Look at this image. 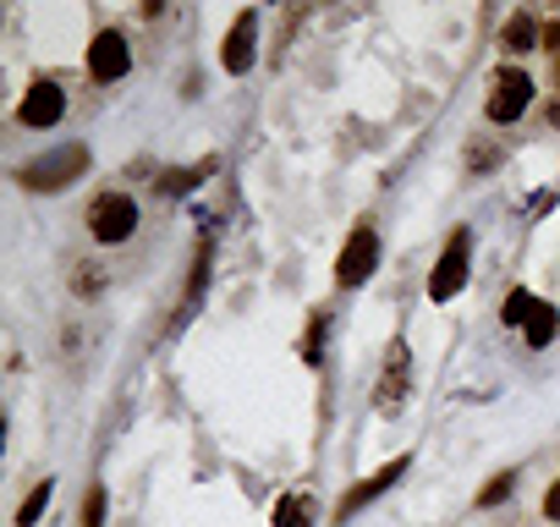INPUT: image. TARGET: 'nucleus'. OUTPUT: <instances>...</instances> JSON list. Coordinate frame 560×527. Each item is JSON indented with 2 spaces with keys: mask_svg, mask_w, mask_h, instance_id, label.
<instances>
[{
  "mask_svg": "<svg viewBox=\"0 0 560 527\" xmlns=\"http://www.w3.org/2000/svg\"><path fill=\"white\" fill-rule=\"evenodd\" d=\"M83 171H89V149H83V143H67V149H56V154H45V160H28V165L18 171V181L34 187V192H56V187H67V181L83 176Z\"/></svg>",
  "mask_w": 560,
  "mask_h": 527,
  "instance_id": "nucleus-1",
  "label": "nucleus"
},
{
  "mask_svg": "<svg viewBox=\"0 0 560 527\" xmlns=\"http://www.w3.org/2000/svg\"><path fill=\"white\" fill-rule=\"evenodd\" d=\"M467 253H472V236L456 231V236L445 242L440 264L429 270V297H434V303H445V297H456V292L467 286Z\"/></svg>",
  "mask_w": 560,
  "mask_h": 527,
  "instance_id": "nucleus-2",
  "label": "nucleus"
},
{
  "mask_svg": "<svg viewBox=\"0 0 560 527\" xmlns=\"http://www.w3.org/2000/svg\"><path fill=\"white\" fill-rule=\"evenodd\" d=\"M89 231H94L100 242H127V236L138 231V203H132L127 192H105V198H94V209H89Z\"/></svg>",
  "mask_w": 560,
  "mask_h": 527,
  "instance_id": "nucleus-3",
  "label": "nucleus"
},
{
  "mask_svg": "<svg viewBox=\"0 0 560 527\" xmlns=\"http://www.w3.org/2000/svg\"><path fill=\"white\" fill-rule=\"evenodd\" d=\"M374 264H380V236H374L369 225H358V231L347 236V247H341L336 281H341V286H363V281L374 276Z\"/></svg>",
  "mask_w": 560,
  "mask_h": 527,
  "instance_id": "nucleus-4",
  "label": "nucleus"
},
{
  "mask_svg": "<svg viewBox=\"0 0 560 527\" xmlns=\"http://www.w3.org/2000/svg\"><path fill=\"white\" fill-rule=\"evenodd\" d=\"M533 99V78L516 72V67H500L494 72V94H489V121H516Z\"/></svg>",
  "mask_w": 560,
  "mask_h": 527,
  "instance_id": "nucleus-5",
  "label": "nucleus"
},
{
  "mask_svg": "<svg viewBox=\"0 0 560 527\" xmlns=\"http://www.w3.org/2000/svg\"><path fill=\"white\" fill-rule=\"evenodd\" d=\"M127 67H132V45H127L116 28H105V34L89 45V78H100V83H116Z\"/></svg>",
  "mask_w": 560,
  "mask_h": 527,
  "instance_id": "nucleus-6",
  "label": "nucleus"
},
{
  "mask_svg": "<svg viewBox=\"0 0 560 527\" xmlns=\"http://www.w3.org/2000/svg\"><path fill=\"white\" fill-rule=\"evenodd\" d=\"M253 56H258V12H242V17L231 23V34H225L220 61H225V72H247Z\"/></svg>",
  "mask_w": 560,
  "mask_h": 527,
  "instance_id": "nucleus-7",
  "label": "nucleus"
},
{
  "mask_svg": "<svg viewBox=\"0 0 560 527\" xmlns=\"http://www.w3.org/2000/svg\"><path fill=\"white\" fill-rule=\"evenodd\" d=\"M61 110H67L61 89H56L50 78H39V83L28 89V99L18 105V121H23V127H56V121H61Z\"/></svg>",
  "mask_w": 560,
  "mask_h": 527,
  "instance_id": "nucleus-8",
  "label": "nucleus"
},
{
  "mask_svg": "<svg viewBox=\"0 0 560 527\" xmlns=\"http://www.w3.org/2000/svg\"><path fill=\"white\" fill-rule=\"evenodd\" d=\"M401 472H407V456H396L390 467H380V472H374V478H363L358 489H347V494H341V505H336V522H347L352 511H363L369 500H380L390 483H401Z\"/></svg>",
  "mask_w": 560,
  "mask_h": 527,
  "instance_id": "nucleus-9",
  "label": "nucleus"
},
{
  "mask_svg": "<svg viewBox=\"0 0 560 527\" xmlns=\"http://www.w3.org/2000/svg\"><path fill=\"white\" fill-rule=\"evenodd\" d=\"M401 385H407V347L396 341L390 358H385V385H380V407H396L401 401Z\"/></svg>",
  "mask_w": 560,
  "mask_h": 527,
  "instance_id": "nucleus-10",
  "label": "nucleus"
},
{
  "mask_svg": "<svg viewBox=\"0 0 560 527\" xmlns=\"http://www.w3.org/2000/svg\"><path fill=\"white\" fill-rule=\"evenodd\" d=\"M522 336H527V347H549V341L560 336V319H555V308H549V303H533V314H527Z\"/></svg>",
  "mask_w": 560,
  "mask_h": 527,
  "instance_id": "nucleus-11",
  "label": "nucleus"
},
{
  "mask_svg": "<svg viewBox=\"0 0 560 527\" xmlns=\"http://www.w3.org/2000/svg\"><path fill=\"white\" fill-rule=\"evenodd\" d=\"M533 39H538V23H533L527 12H516V17L505 23V34H500V50L522 56V50H533Z\"/></svg>",
  "mask_w": 560,
  "mask_h": 527,
  "instance_id": "nucleus-12",
  "label": "nucleus"
},
{
  "mask_svg": "<svg viewBox=\"0 0 560 527\" xmlns=\"http://www.w3.org/2000/svg\"><path fill=\"white\" fill-rule=\"evenodd\" d=\"M275 527H314V500L308 494H287L275 505Z\"/></svg>",
  "mask_w": 560,
  "mask_h": 527,
  "instance_id": "nucleus-13",
  "label": "nucleus"
},
{
  "mask_svg": "<svg viewBox=\"0 0 560 527\" xmlns=\"http://www.w3.org/2000/svg\"><path fill=\"white\" fill-rule=\"evenodd\" d=\"M50 494H56V483H50V478H45V483H34V494H28V500H23V511H18V527H34V522L45 516Z\"/></svg>",
  "mask_w": 560,
  "mask_h": 527,
  "instance_id": "nucleus-14",
  "label": "nucleus"
},
{
  "mask_svg": "<svg viewBox=\"0 0 560 527\" xmlns=\"http://www.w3.org/2000/svg\"><path fill=\"white\" fill-rule=\"evenodd\" d=\"M533 303H538V297H527V292H511V297H505V308H500V319H505V325H527Z\"/></svg>",
  "mask_w": 560,
  "mask_h": 527,
  "instance_id": "nucleus-15",
  "label": "nucleus"
},
{
  "mask_svg": "<svg viewBox=\"0 0 560 527\" xmlns=\"http://www.w3.org/2000/svg\"><path fill=\"white\" fill-rule=\"evenodd\" d=\"M511 489H516V472H500L494 483H483V489H478V505H500Z\"/></svg>",
  "mask_w": 560,
  "mask_h": 527,
  "instance_id": "nucleus-16",
  "label": "nucleus"
},
{
  "mask_svg": "<svg viewBox=\"0 0 560 527\" xmlns=\"http://www.w3.org/2000/svg\"><path fill=\"white\" fill-rule=\"evenodd\" d=\"M78 522H83V527H100V522H105V489H89V494H83Z\"/></svg>",
  "mask_w": 560,
  "mask_h": 527,
  "instance_id": "nucleus-17",
  "label": "nucleus"
},
{
  "mask_svg": "<svg viewBox=\"0 0 560 527\" xmlns=\"http://www.w3.org/2000/svg\"><path fill=\"white\" fill-rule=\"evenodd\" d=\"M319 347H325V314H319V319L308 325V336H303V363H319V358H325Z\"/></svg>",
  "mask_w": 560,
  "mask_h": 527,
  "instance_id": "nucleus-18",
  "label": "nucleus"
},
{
  "mask_svg": "<svg viewBox=\"0 0 560 527\" xmlns=\"http://www.w3.org/2000/svg\"><path fill=\"white\" fill-rule=\"evenodd\" d=\"M192 181H198V171H171V176L160 181V192H187Z\"/></svg>",
  "mask_w": 560,
  "mask_h": 527,
  "instance_id": "nucleus-19",
  "label": "nucleus"
},
{
  "mask_svg": "<svg viewBox=\"0 0 560 527\" xmlns=\"http://www.w3.org/2000/svg\"><path fill=\"white\" fill-rule=\"evenodd\" d=\"M544 516H549V522H560V478H555V483H549V494H544Z\"/></svg>",
  "mask_w": 560,
  "mask_h": 527,
  "instance_id": "nucleus-20",
  "label": "nucleus"
},
{
  "mask_svg": "<svg viewBox=\"0 0 560 527\" xmlns=\"http://www.w3.org/2000/svg\"><path fill=\"white\" fill-rule=\"evenodd\" d=\"M544 39H549V45H560V23H555V28H549V34H544Z\"/></svg>",
  "mask_w": 560,
  "mask_h": 527,
  "instance_id": "nucleus-21",
  "label": "nucleus"
},
{
  "mask_svg": "<svg viewBox=\"0 0 560 527\" xmlns=\"http://www.w3.org/2000/svg\"><path fill=\"white\" fill-rule=\"evenodd\" d=\"M549 116H555V127H560V105H555V110H549Z\"/></svg>",
  "mask_w": 560,
  "mask_h": 527,
  "instance_id": "nucleus-22",
  "label": "nucleus"
},
{
  "mask_svg": "<svg viewBox=\"0 0 560 527\" xmlns=\"http://www.w3.org/2000/svg\"><path fill=\"white\" fill-rule=\"evenodd\" d=\"M555 78H560V67H555Z\"/></svg>",
  "mask_w": 560,
  "mask_h": 527,
  "instance_id": "nucleus-23",
  "label": "nucleus"
}]
</instances>
